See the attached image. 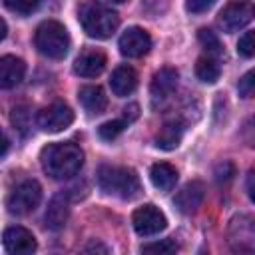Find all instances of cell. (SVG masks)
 Masks as SVG:
<instances>
[{
	"mask_svg": "<svg viewBox=\"0 0 255 255\" xmlns=\"http://www.w3.org/2000/svg\"><path fill=\"white\" fill-rule=\"evenodd\" d=\"M40 161L46 175H50L52 179L64 181L78 175V171L84 165V151L80 149V145L72 141L50 143L42 149Z\"/></svg>",
	"mask_w": 255,
	"mask_h": 255,
	"instance_id": "cell-1",
	"label": "cell"
},
{
	"mask_svg": "<svg viewBox=\"0 0 255 255\" xmlns=\"http://www.w3.org/2000/svg\"><path fill=\"white\" fill-rule=\"evenodd\" d=\"M78 20L84 28V32L90 38L96 40H108L120 26V16L108 8L106 4H100L96 0L84 2L78 10Z\"/></svg>",
	"mask_w": 255,
	"mask_h": 255,
	"instance_id": "cell-2",
	"label": "cell"
},
{
	"mask_svg": "<svg viewBox=\"0 0 255 255\" xmlns=\"http://www.w3.org/2000/svg\"><path fill=\"white\" fill-rule=\"evenodd\" d=\"M98 185L104 193L120 199H133L141 191L137 173L129 167L120 165H102L98 169Z\"/></svg>",
	"mask_w": 255,
	"mask_h": 255,
	"instance_id": "cell-3",
	"label": "cell"
},
{
	"mask_svg": "<svg viewBox=\"0 0 255 255\" xmlns=\"http://www.w3.org/2000/svg\"><path fill=\"white\" fill-rule=\"evenodd\" d=\"M34 44L38 52L50 60H62L66 58L70 50V36L68 30L56 22V20H44L34 34Z\"/></svg>",
	"mask_w": 255,
	"mask_h": 255,
	"instance_id": "cell-4",
	"label": "cell"
},
{
	"mask_svg": "<svg viewBox=\"0 0 255 255\" xmlns=\"http://www.w3.org/2000/svg\"><path fill=\"white\" fill-rule=\"evenodd\" d=\"M42 199V187L36 179H24L20 181L8 195L6 207L12 215H28L32 213Z\"/></svg>",
	"mask_w": 255,
	"mask_h": 255,
	"instance_id": "cell-5",
	"label": "cell"
},
{
	"mask_svg": "<svg viewBox=\"0 0 255 255\" xmlns=\"http://www.w3.org/2000/svg\"><path fill=\"white\" fill-rule=\"evenodd\" d=\"M74 122V112L68 104L64 102H54L46 108H42L36 116V124L40 129L48 131V133H56L62 131L66 128H70Z\"/></svg>",
	"mask_w": 255,
	"mask_h": 255,
	"instance_id": "cell-6",
	"label": "cell"
},
{
	"mask_svg": "<svg viewBox=\"0 0 255 255\" xmlns=\"http://www.w3.org/2000/svg\"><path fill=\"white\" fill-rule=\"evenodd\" d=\"M255 18V4L249 0H231L219 12V26L225 32H237Z\"/></svg>",
	"mask_w": 255,
	"mask_h": 255,
	"instance_id": "cell-7",
	"label": "cell"
},
{
	"mask_svg": "<svg viewBox=\"0 0 255 255\" xmlns=\"http://www.w3.org/2000/svg\"><path fill=\"white\" fill-rule=\"evenodd\" d=\"M131 225H133L137 235L149 237V235H155V233L163 231L165 225H167V219H165L163 211H159L153 203H145V205H141L133 211Z\"/></svg>",
	"mask_w": 255,
	"mask_h": 255,
	"instance_id": "cell-8",
	"label": "cell"
},
{
	"mask_svg": "<svg viewBox=\"0 0 255 255\" xmlns=\"http://www.w3.org/2000/svg\"><path fill=\"white\" fill-rule=\"evenodd\" d=\"M118 46L126 58H139L151 48V36L143 28L131 26L120 36Z\"/></svg>",
	"mask_w": 255,
	"mask_h": 255,
	"instance_id": "cell-9",
	"label": "cell"
},
{
	"mask_svg": "<svg viewBox=\"0 0 255 255\" xmlns=\"http://www.w3.org/2000/svg\"><path fill=\"white\" fill-rule=\"evenodd\" d=\"M177 70L171 68V66H165L161 70H157L153 74V80H151V86H149V94H151V102L153 106L157 104H163L177 88Z\"/></svg>",
	"mask_w": 255,
	"mask_h": 255,
	"instance_id": "cell-10",
	"label": "cell"
},
{
	"mask_svg": "<svg viewBox=\"0 0 255 255\" xmlns=\"http://www.w3.org/2000/svg\"><path fill=\"white\" fill-rule=\"evenodd\" d=\"M2 241H4V249L12 255H28L36 251V237L32 235V231L20 225L8 227L4 231Z\"/></svg>",
	"mask_w": 255,
	"mask_h": 255,
	"instance_id": "cell-11",
	"label": "cell"
},
{
	"mask_svg": "<svg viewBox=\"0 0 255 255\" xmlns=\"http://www.w3.org/2000/svg\"><path fill=\"white\" fill-rule=\"evenodd\" d=\"M104 68H106V54L96 48L84 50L74 62V72L82 78H96L104 72Z\"/></svg>",
	"mask_w": 255,
	"mask_h": 255,
	"instance_id": "cell-12",
	"label": "cell"
},
{
	"mask_svg": "<svg viewBox=\"0 0 255 255\" xmlns=\"http://www.w3.org/2000/svg\"><path fill=\"white\" fill-rule=\"evenodd\" d=\"M203 197H205V187H203V183H201V181H189L187 185H183V187L177 191L173 203H175V207H177L181 213H195V211L201 207Z\"/></svg>",
	"mask_w": 255,
	"mask_h": 255,
	"instance_id": "cell-13",
	"label": "cell"
},
{
	"mask_svg": "<svg viewBox=\"0 0 255 255\" xmlns=\"http://www.w3.org/2000/svg\"><path fill=\"white\" fill-rule=\"evenodd\" d=\"M24 74H26V64L22 58H16L10 54L0 58V86L4 90L18 86L24 80Z\"/></svg>",
	"mask_w": 255,
	"mask_h": 255,
	"instance_id": "cell-14",
	"label": "cell"
},
{
	"mask_svg": "<svg viewBox=\"0 0 255 255\" xmlns=\"http://www.w3.org/2000/svg\"><path fill=\"white\" fill-rule=\"evenodd\" d=\"M68 215H70V203H68V195L66 193H58L50 199L48 203V209H46V215H44V221H46V227L52 229V231H60L66 221H68Z\"/></svg>",
	"mask_w": 255,
	"mask_h": 255,
	"instance_id": "cell-15",
	"label": "cell"
},
{
	"mask_svg": "<svg viewBox=\"0 0 255 255\" xmlns=\"http://www.w3.org/2000/svg\"><path fill=\"white\" fill-rule=\"evenodd\" d=\"M110 88L118 98H126L129 96L135 88H137V74L131 66H118L112 72L110 78Z\"/></svg>",
	"mask_w": 255,
	"mask_h": 255,
	"instance_id": "cell-16",
	"label": "cell"
},
{
	"mask_svg": "<svg viewBox=\"0 0 255 255\" xmlns=\"http://www.w3.org/2000/svg\"><path fill=\"white\" fill-rule=\"evenodd\" d=\"M183 124L181 122H167L161 126V129L157 131L155 135V147L159 149H165V151H171L175 149L179 143H181V137H183Z\"/></svg>",
	"mask_w": 255,
	"mask_h": 255,
	"instance_id": "cell-17",
	"label": "cell"
},
{
	"mask_svg": "<svg viewBox=\"0 0 255 255\" xmlns=\"http://www.w3.org/2000/svg\"><path fill=\"white\" fill-rule=\"evenodd\" d=\"M78 98H80V104L86 108V112L96 116L102 114L108 106V98L100 86H82L78 92Z\"/></svg>",
	"mask_w": 255,
	"mask_h": 255,
	"instance_id": "cell-18",
	"label": "cell"
},
{
	"mask_svg": "<svg viewBox=\"0 0 255 255\" xmlns=\"http://www.w3.org/2000/svg\"><path fill=\"white\" fill-rule=\"evenodd\" d=\"M149 179H151L153 187H157L159 191H171L173 185L177 183V169L165 161L153 163L151 171H149Z\"/></svg>",
	"mask_w": 255,
	"mask_h": 255,
	"instance_id": "cell-19",
	"label": "cell"
},
{
	"mask_svg": "<svg viewBox=\"0 0 255 255\" xmlns=\"http://www.w3.org/2000/svg\"><path fill=\"white\" fill-rule=\"evenodd\" d=\"M219 74H221V68L217 64V60L213 56H201L197 58L195 62V76L203 82V84H215L219 80Z\"/></svg>",
	"mask_w": 255,
	"mask_h": 255,
	"instance_id": "cell-20",
	"label": "cell"
},
{
	"mask_svg": "<svg viewBox=\"0 0 255 255\" xmlns=\"http://www.w3.org/2000/svg\"><path fill=\"white\" fill-rule=\"evenodd\" d=\"M197 38H199V42H201V46L207 50V54L209 56H221L223 54V48H221V42H219V38L215 36V32H211V30H207V28H201L199 30V34H197Z\"/></svg>",
	"mask_w": 255,
	"mask_h": 255,
	"instance_id": "cell-21",
	"label": "cell"
},
{
	"mask_svg": "<svg viewBox=\"0 0 255 255\" xmlns=\"http://www.w3.org/2000/svg\"><path fill=\"white\" fill-rule=\"evenodd\" d=\"M4 6L18 16H30L38 10L40 0H4Z\"/></svg>",
	"mask_w": 255,
	"mask_h": 255,
	"instance_id": "cell-22",
	"label": "cell"
},
{
	"mask_svg": "<svg viewBox=\"0 0 255 255\" xmlns=\"http://www.w3.org/2000/svg\"><path fill=\"white\" fill-rule=\"evenodd\" d=\"M126 126H128V122H126V120H112V122L102 124L98 131H100V137H102V139L112 141V139H116V137L126 129Z\"/></svg>",
	"mask_w": 255,
	"mask_h": 255,
	"instance_id": "cell-23",
	"label": "cell"
},
{
	"mask_svg": "<svg viewBox=\"0 0 255 255\" xmlns=\"http://www.w3.org/2000/svg\"><path fill=\"white\" fill-rule=\"evenodd\" d=\"M237 54L243 58H253L255 56V32H245L239 42H237Z\"/></svg>",
	"mask_w": 255,
	"mask_h": 255,
	"instance_id": "cell-24",
	"label": "cell"
},
{
	"mask_svg": "<svg viewBox=\"0 0 255 255\" xmlns=\"http://www.w3.org/2000/svg\"><path fill=\"white\" fill-rule=\"evenodd\" d=\"M237 92L241 98H255V70H249L241 76L237 84Z\"/></svg>",
	"mask_w": 255,
	"mask_h": 255,
	"instance_id": "cell-25",
	"label": "cell"
},
{
	"mask_svg": "<svg viewBox=\"0 0 255 255\" xmlns=\"http://www.w3.org/2000/svg\"><path fill=\"white\" fill-rule=\"evenodd\" d=\"M12 124H14V128L18 131L26 133V129L30 126V114H28V110L24 106H18V108L12 110Z\"/></svg>",
	"mask_w": 255,
	"mask_h": 255,
	"instance_id": "cell-26",
	"label": "cell"
},
{
	"mask_svg": "<svg viewBox=\"0 0 255 255\" xmlns=\"http://www.w3.org/2000/svg\"><path fill=\"white\" fill-rule=\"evenodd\" d=\"M141 251L143 253H173V251H177V245L171 239H163V241H155V243L143 245Z\"/></svg>",
	"mask_w": 255,
	"mask_h": 255,
	"instance_id": "cell-27",
	"label": "cell"
},
{
	"mask_svg": "<svg viewBox=\"0 0 255 255\" xmlns=\"http://www.w3.org/2000/svg\"><path fill=\"white\" fill-rule=\"evenodd\" d=\"M213 2H215V0H187V2H185V6H187V10H189V12L199 14V12H205Z\"/></svg>",
	"mask_w": 255,
	"mask_h": 255,
	"instance_id": "cell-28",
	"label": "cell"
},
{
	"mask_svg": "<svg viewBox=\"0 0 255 255\" xmlns=\"http://www.w3.org/2000/svg\"><path fill=\"white\" fill-rule=\"evenodd\" d=\"M243 137H245V141H247L249 145L255 147V116L243 126Z\"/></svg>",
	"mask_w": 255,
	"mask_h": 255,
	"instance_id": "cell-29",
	"label": "cell"
},
{
	"mask_svg": "<svg viewBox=\"0 0 255 255\" xmlns=\"http://www.w3.org/2000/svg\"><path fill=\"white\" fill-rule=\"evenodd\" d=\"M137 116H139V106H137V104H129V106L124 108V120H126L128 124L133 122Z\"/></svg>",
	"mask_w": 255,
	"mask_h": 255,
	"instance_id": "cell-30",
	"label": "cell"
},
{
	"mask_svg": "<svg viewBox=\"0 0 255 255\" xmlns=\"http://www.w3.org/2000/svg\"><path fill=\"white\" fill-rule=\"evenodd\" d=\"M84 251H104V253H108V247H102V245H96V243H92V245H88Z\"/></svg>",
	"mask_w": 255,
	"mask_h": 255,
	"instance_id": "cell-31",
	"label": "cell"
},
{
	"mask_svg": "<svg viewBox=\"0 0 255 255\" xmlns=\"http://www.w3.org/2000/svg\"><path fill=\"white\" fill-rule=\"evenodd\" d=\"M249 195L255 201V177H251V181H249Z\"/></svg>",
	"mask_w": 255,
	"mask_h": 255,
	"instance_id": "cell-32",
	"label": "cell"
},
{
	"mask_svg": "<svg viewBox=\"0 0 255 255\" xmlns=\"http://www.w3.org/2000/svg\"><path fill=\"white\" fill-rule=\"evenodd\" d=\"M112 2H126V0H112Z\"/></svg>",
	"mask_w": 255,
	"mask_h": 255,
	"instance_id": "cell-33",
	"label": "cell"
}]
</instances>
